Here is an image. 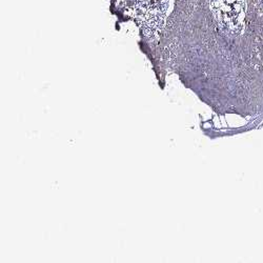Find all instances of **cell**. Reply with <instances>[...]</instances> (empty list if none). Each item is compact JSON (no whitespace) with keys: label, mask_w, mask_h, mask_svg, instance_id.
I'll return each instance as SVG.
<instances>
[{"label":"cell","mask_w":263,"mask_h":263,"mask_svg":"<svg viewBox=\"0 0 263 263\" xmlns=\"http://www.w3.org/2000/svg\"><path fill=\"white\" fill-rule=\"evenodd\" d=\"M168 0H137V20L146 35H154L163 24Z\"/></svg>","instance_id":"cell-1"},{"label":"cell","mask_w":263,"mask_h":263,"mask_svg":"<svg viewBox=\"0 0 263 263\" xmlns=\"http://www.w3.org/2000/svg\"><path fill=\"white\" fill-rule=\"evenodd\" d=\"M212 8L219 23L229 32H238L244 19L243 0H211Z\"/></svg>","instance_id":"cell-2"}]
</instances>
